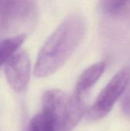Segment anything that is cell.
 Instances as JSON below:
<instances>
[{"mask_svg":"<svg viewBox=\"0 0 130 131\" xmlns=\"http://www.w3.org/2000/svg\"><path fill=\"white\" fill-rule=\"evenodd\" d=\"M86 30V21L80 14L68 15L39 51L34 69V75L45 78L62 68L81 43Z\"/></svg>","mask_w":130,"mask_h":131,"instance_id":"6da1fadb","label":"cell"},{"mask_svg":"<svg viewBox=\"0 0 130 131\" xmlns=\"http://www.w3.org/2000/svg\"><path fill=\"white\" fill-rule=\"evenodd\" d=\"M37 15L34 0H0V36L30 30Z\"/></svg>","mask_w":130,"mask_h":131,"instance_id":"7a4b0ae2","label":"cell"},{"mask_svg":"<svg viewBox=\"0 0 130 131\" xmlns=\"http://www.w3.org/2000/svg\"><path fill=\"white\" fill-rule=\"evenodd\" d=\"M68 95L59 89L46 91L41 97V110L29 121L26 131H63V113Z\"/></svg>","mask_w":130,"mask_h":131,"instance_id":"3957f363","label":"cell"},{"mask_svg":"<svg viewBox=\"0 0 130 131\" xmlns=\"http://www.w3.org/2000/svg\"><path fill=\"white\" fill-rule=\"evenodd\" d=\"M129 83L130 68L126 66L119 70L100 91L87 112V119L90 121H96L105 117L125 93Z\"/></svg>","mask_w":130,"mask_h":131,"instance_id":"277c9868","label":"cell"},{"mask_svg":"<svg viewBox=\"0 0 130 131\" xmlns=\"http://www.w3.org/2000/svg\"><path fill=\"white\" fill-rule=\"evenodd\" d=\"M5 74L11 88L17 93L24 92L30 81L31 62L25 51L15 52L5 63Z\"/></svg>","mask_w":130,"mask_h":131,"instance_id":"5b68a950","label":"cell"},{"mask_svg":"<svg viewBox=\"0 0 130 131\" xmlns=\"http://www.w3.org/2000/svg\"><path fill=\"white\" fill-rule=\"evenodd\" d=\"M85 114L86 104L84 98L74 94L68 96L63 113V131L72 130L79 124Z\"/></svg>","mask_w":130,"mask_h":131,"instance_id":"8992f818","label":"cell"},{"mask_svg":"<svg viewBox=\"0 0 130 131\" xmlns=\"http://www.w3.org/2000/svg\"><path fill=\"white\" fill-rule=\"evenodd\" d=\"M106 67L107 64L104 61H99L87 68L77 81L73 94L84 98L86 94L103 75Z\"/></svg>","mask_w":130,"mask_h":131,"instance_id":"52a82bcc","label":"cell"},{"mask_svg":"<svg viewBox=\"0 0 130 131\" xmlns=\"http://www.w3.org/2000/svg\"><path fill=\"white\" fill-rule=\"evenodd\" d=\"M25 35L21 34L7 38L0 41V68L15 54L25 40Z\"/></svg>","mask_w":130,"mask_h":131,"instance_id":"ba28073f","label":"cell"},{"mask_svg":"<svg viewBox=\"0 0 130 131\" xmlns=\"http://www.w3.org/2000/svg\"><path fill=\"white\" fill-rule=\"evenodd\" d=\"M130 5V0H100L102 11L110 16L124 15Z\"/></svg>","mask_w":130,"mask_h":131,"instance_id":"9c48e42d","label":"cell"},{"mask_svg":"<svg viewBox=\"0 0 130 131\" xmlns=\"http://www.w3.org/2000/svg\"><path fill=\"white\" fill-rule=\"evenodd\" d=\"M123 110L126 114L130 117V91L126 94L123 102Z\"/></svg>","mask_w":130,"mask_h":131,"instance_id":"30bf717a","label":"cell"}]
</instances>
